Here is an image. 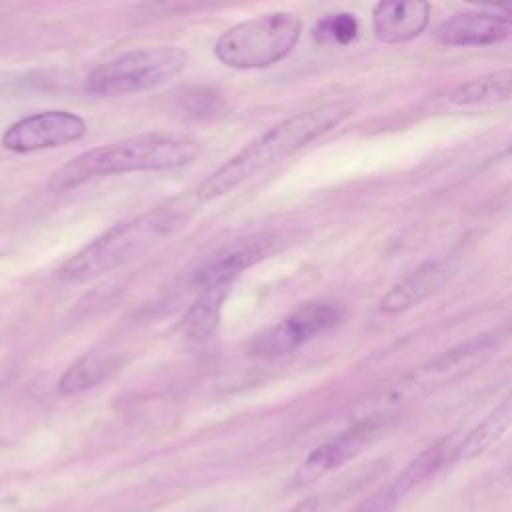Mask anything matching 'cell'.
<instances>
[{
	"label": "cell",
	"mask_w": 512,
	"mask_h": 512,
	"mask_svg": "<svg viewBox=\"0 0 512 512\" xmlns=\"http://www.w3.org/2000/svg\"><path fill=\"white\" fill-rule=\"evenodd\" d=\"M228 290L230 284H220L198 292V298L184 314V332L188 338L206 340L214 334L220 320L222 302L228 296Z\"/></svg>",
	"instance_id": "obj_15"
},
{
	"label": "cell",
	"mask_w": 512,
	"mask_h": 512,
	"mask_svg": "<svg viewBox=\"0 0 512 512\" xmlns=\"http://www.w3.org/2000/svg\"><path fill=\"white\" fill-rule=\"evenodd\" d=\"M506 154H512V146H510V148H508V150H506Z\"/></svg>",
	"instance_id": "obj_23"
},
{
	"label": "cell",
	"mask_w": 512,
	"mask_h": 512,
	"mask_svg": "<svg viewBox=\"0 0 512 512\" xmlns=\"http://www.w3.org/2000/svg\"><path fill=\"white\" fill-rule=\"evenodd\" d=\"M436 42L442 46L476 48L492 46L512 38V20L492 10H470L454 14L436 28Z\"/></svg>",
	"instance_id": "obj_9"
},
{
	"label": "cell",
	"mask_w": 512,
	"mask_h": 512,
	"mask_svg": "<svg viewBox=\"0 0 512 512\" xmlns=\"http://www.w3.org/2000/svg\"><path fill=\"white\" fill-rule=\"evenodd\" d=\"M340 320V310L326 302H306L252 342V352L264 358L290 354L330 330Z\"/></svg>",
	"instance_id": "obj_7"
},
{
	"label": "cell",
	"mask_w": 512,
	"mask_h": 512,
	"mask_svg": "<svg viewBox=\"0 0 512 512\" xmlns=\"http://www.w3.org/2000/svg\"><path fill=\"white\" fill-rule=\"evenodd\" d=\"M318 508H320V500H318V496H306L304 500H300L292 510H288V512H318Z\"/></svg>",
	"instance_id": "obj_21"
},
{
	"label": "cell",
	"mask_w": 512,
	"mask_h": 512,
	"mask_svg": "<svg viewBox=\"0 0 512 512\" xmlns=\"http://www.w3.org/2000/svg\"><path fill=\"white\" fill-rule=\"evenodd\" d=\"M494 10H496V12H500V14H504L506 18H510V20H512V4H500V6H496Z\"/></svg>",
	"instance_id": "obj_22"
},
{
	"label": "cell",
	"mask_w": 512,
	"mask_h": 512,
	"mask_svg": "<svg viewBox=\"0 0 512 512\" xmlns=\"http://www.w3.org/2000/svg\"><path fill=\"white\" fill-rule=\"evenodd\" d=\"M200 154L196 138L180 132H146L106 146L90 148L62 168L50 184L54 188H74L92 178L128 172H164L190 164Z\"/></svg>",
	"instance_id": "obj_2"
},
{
	"label": "cell",
	"mask_w": 512,
	"mask_h": 512,
	"mask_svg": "<svg viewBox=\"0 0 512 512\" xmlns=\"http://www.w3.org/2000/svg\"><path fill=\"white\" fill-rule=\"evenodd\" d=\"M454 106H486L512 100V66L458 84L446 96Z\"/></svg>",
	"instance_id": "obj_14"
},
{
	"label": "cell",
	"mask_w": 512,
	"mask_h": 512,
	"mask_svg": "<svg viewBox=\"0 0 512 512\" xmlns=\"http://www.w3.org/2000/svg\"><path fill=\"white\" fill-rule=\"evenodd\" d=\"M188 60V52L180 46L130 50L94 68L86 78V90L104 98L156 90L180 76Z\"/></svg>",
	"instance_id": "obj_5"
},
{
	"label": "cell",
	"mask_w": 512,
	"mask_h": 512,
	"mask_svg": "<svg viewBox=\"0 0 512 512\" xmlns=\"http://www.w3.org/2000/svg\"><path fill=\"white\" fill-rule=\"evenodd\" d=\"M430 4L424 0H382L372 8V30L378 42L404 44L424 32Z\"/></svg>",
	"instance_id": "obj_10"
},
{
	"label": "cell",
	"mask_w": 512,
	"mask_h": 512,
	"mask_svg": "<svg viewBox=\"0 0 512 512\" xmlns=\"http://www.w3.org/2000/svg\"><path fill=\"white\" fill-rule=\"evenodd\" d=\"M302 34L292 12H268L234 24L214 44L216 58L230 68L254 70L284 60Z\"/></svg>",
	"instance_id": "obj_4"
},
{
	"label": "cell",
	"mask_w": 512,
	"mask_h": 512,
	"mask_svg": "<svg viewBox=\"0 0 512 512\" xmlns=\"http://www.w3.org/2000/svg\"><path fill=\"white\" fill-rule=\"evenodd\" d=\"M394 418L388 414H376L370 418L360 420L352 428L340 432L338 436L330 438L328 442L316 446L302 464L290 476V488H306L320 480L326 472L340 468L356 454H360L368 444L380 438L390 426Z\"/></svg>",
	"instance_id": "obj_6"
},
{
	"label": "cell",
	"mask_w": 512,
	"mask_h": 512,
	"mask_svg": "<svg viewBox=\"0 0 512 512\" xmlns=\"http://www.w3.org/2000/svg\"><path fill=\"white\" fill-rule=\"evenodd\" d=\"M272 252L270 240H258L248 246L232 248L228 252H222L208 260L204 266H200L192 278L190 284L200 292L204 288L220 286V284H232V280L242 274L246 268L256 264L258 260L266 258Z\"/></svg>",
	"instance_id": "obj_12"
},
{
	"label": "cell",
	"mask_w": 512,
	"mask_h": 512,
	"mask_svg": "<svg viewBox=\"0 0 512 512\" xmlns=\"http://www.w3.org/2000/svg\"><path fill=\"white\" fill-rule=\"evenodd\" d=\"M116 368V358L108 352H88L76 360L60 378L62 394H78L102 382Z\"/></svg>",
	"instance_id": "obj_16"
},
{
	"label": "cell",
	"mask_w": 512,
	"mask_h": 512,
	"mask_svg": "<svg viewBox=\"0 0 512 512\" xmlns=\"http://www.w3.org/2000/svg\"><path fill=\"white\" fill-rule=\"evenodd\" d=\"M494 346V340L488 338V336H478L474 340H468L456 348H450L446 352H442L440 356H436L426 372H432V374H446V372H452V370H460L464 366H468L470 362H474L476 358L480 356H486Z\"/></svg>",
	"instance_id": "obj_18"
},
{
	"label": "cell",
	"mask_w": 512,
	"mask_h": 512,
	"mask_svg": "<svg viewBox=\"0 0 512 512\" xmlns=\"http://www.w3.org/2000/svg\"><path fill=\"white\" fill-rule=\"evenodd\" d=\"M184 220V212L178 206H158L140 216L122 220L78 250L58 270V280L82 284L120 268L172 236Z\"/></svg>",
	"instance_id": "obj_3"
},
{
	"label": "cell",
	"mask_w": 512,
	"mask_h": 512,
	"mask_svg": "<svg viewBox=\"0 0 512 512\" xmlns=\"http://www.w3.org/2000/svg\"><path fill=\"white\" fill-rule=\"evenodd\" d=\"M398 498L386 488L374 496H370L368 500H364L362 504H358L354 510L350 512H394L398 506Z\"/></svg>",
	"instance_id": "obj_20"
},
{
	"label": "cell",
	"mask_w": 512,
	"mask_h": 512,
	"mask_svg": "<svg viewBox=\"0 0 512 512\" xmlns=\"http://www.w3.org/2000/svg\"><path fill=\"white\" fill-rule=\"evenodd\" d=\"M358 20L354 14L348 12H338V14H330L324 16L318 26H316V38L320 42H332V44H340L346 46L350 42L356 40L358 36Z\"/></svg>",
	"instance_id": "obj_19"
},
{
	"label": "cell",
	"mask_w": 512,
	"mask_h": 512,
	"mask_svg": "<svg viewBox=\"0 0 512 512\" xmlns=\"http://www.w3.org/2000/svg\"><path fill=\"white\" fill-rule=\"evenodd\" d=\"M448 454V440H440L426 450H422L388 486V490L402 500L408 492H412L416 486H420L424 480H428L446 460Z\"/></svg>",
	"instance_id": "obj_17"
},
{
	"label": "cell",
	"mask_w": 512,
	"mask_h": 512,
	"mask_svg": "<svg viewBox=\"0 0 512 512\" xmlns=\"http://www.w3.org/2000/svg\"><path fill=\"white\" fill-rule=\"evenodd\" d=\"M450 272L452 264L448 258L428 260L420 264L380 298L378 310L382 314H400L418 306L448 280Z\"/></svg>",
	"instance_id": "obj_11"
},
{
	"label": "cell",
	"mask_w": 512,
	"mask_h": 512,
	"mask_svg": "<svg viewBox=\"0 0 512 512\" xmlns=\"http://www.w3.org/2000/svg\"><path fill=\"white\" fill-rule=\"evenodd\" d=\"M512 426V390L464 436L456 448V460H472L494 446Z\"/></svg>",
	"instance_id": "obj_13"
},
{
	"label": "cell",
	"mask_w": 512,
	"mask_h": 512,
	"mask_svg": "<svg viewBox=\"0 0 512 512\" xmlns=\"http://www.w3.org/2000/svg\"><path fill=\"white\" fill-rule=\"evenodd\" d=\"M86 122L68 110H44L14 122L4 134L2 144L10 152L28 154L58 148L84 138Z\"/></svg>",
	"instance_id": "obj_8"
},
{
	"label": "cell",
	"mask_w": 512,
	"mask_h": 512,
	"mask_svg": "<svg viewBox=\"0 0 512 512\" xmlns=\"http://www.w3.org/2000/svg\"><path fill=\"white\" fill-rule=\"evenodd\" d=\"M354 108L356 106L350 100H332L282 120L280 124L272 126L270 130L254 138L250 144H246L218 170H214L198 186V200L210 202L232 192L266 166L292 156L306 144L336 128L340 122L352 116Z\"/></svg>",
	"instance_id": "obj_1"
}]
</instances>
